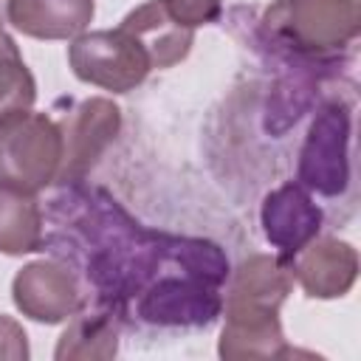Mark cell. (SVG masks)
Wrapping results in <instances>:
<instances>
[{"label":"cell","instance_id":"obj_9","mask_svg":"<svg viewBox=\"0 0 361 361\" xmlns=\"http://www.w3.org/2000/svg\"><path fill=\"white\" fill-rule=\"evenodd\" d=\"M290 271L310 299H338L358 279V251L338 237L310 240L290 257Z\"/></svg>","mask_w":361,"mask_h":361},{"label":"cell","instance_id":"obj_12","mask_svg":"<svg viewBox=\"0 0 361 361\" xmlns=\"http://www.w3.org/2000/svg\"><path fill=\"white\" fill-rule=\"evenodd\" d=\"M42 206L37 195L0 186V254L23 257L45 245Z\"/></svg>","mask_w":361,"mask_h":361},{"label":"cell","instance_id":"obj_16","mask_svg":"<svg viewBox=\"0 0 361 361\" xmlns=\"http://www.w3.org/2000/svg\"><path fill=\"white\" fill-rule=\"evenodd\" d=\"M28 355H31V350H28V336H25L23 324L17 319L0 313V358L25 361Z\"/></svg>","mask_w":361,"mask_h":361},{"label":"cell","instance_id":"obj_5","mask_svg":"<svg viewBox=\"0 0 361 361\" xmlns=\"http://www.w3.org/2000/svg\"><path fill=\"white\" fill-rule=\"evenodd\" d=\"M307 192L336 197L350 183V110L324 104L305 135L299 152V180Z\"/></svg>","mask_w":361,"mask_h":361},{"label":"cell","instance_id":"obj_4","mask_svg":"<svg viewBox=\"0 0 361 361\" xmlns=\"http://www.w3.org/2000/svg\"><path fill=\"white\" fill-rule=\"evenodd\" d=\"M68 65L79 82L113 93L135 90L149 71H155L144 42L121 23L116 28L82 31L73 37L68 45Z\"/></svg>","mask_w":361,"mask_h":361},{"label":"cell","instance_id":"obj_17","mask_svg":"<svg viewBox=\"0 0 361 361\" xmlns=\"http://www.w3.org/2000/svg\"><path fill=\"white\" fill-rule=\"evenodd\" d=\"M8 23V0H0V25Z\"/></svg>","mask_w":361,"mask_h":361},{"label":"cell","instance_id":"obj_14","mask_svg":"<svg viewBox=\"0 0 361 361\" xmlns=\"http://www.w3.org/2000/svg\"><path fill=\"white\" fill-rule=\"evenodd\" d=\"M37 102V82L28 71L17 42L0 25V118L14 110H31Z\"/></svg>","mask_w":361,"mask_h":361},{"label":"cell","instance_id":"obj_7","mask_svg":"<svg viewBox=\"0 0 361 361\" xmlns=\"http://www.w3.org/2000/svg\"><path fill=\"white\" fill-rule=\"evenodd\" d=\"M14 307L39 324H59L85 307L79 276L59 259H37L23 265L11 279Z\"/></svg>","mask_w":361,"mask_h":361},{"label":"cell","instance_id":"obj_8","mask_svg":"<svg viewBox=\"0 0 361 361\" xmlns=\"http://www.w3.org/2000/svg\"><path fill=\"white\" fill-rule=\"evenodd\" d=\"M259 223L265 240L279 251V257L290 259L310 240H316L324 214L313 203L310 192L302 183H282L265 195L259 209Z\"/></svg>","mask_w":361,"mask_h":361},{"label":"cell","instance_id":"obj_1","mask_svg":"<svg viewBox=\"0 0 361 361\" xmlns=\"http://www.w3.org/2000/svg\"><path fill=\"white\" fill-rule=\"evenodd\" d=\"M293 288L290 259L271 254H251L231 276L223 299L226 324L220 330L217 353L226 361L288 358L296 355L285 344L279 307Z\"/></svg>","mask_w":361,"mask_h":361},{"label":"cell","instance_id":"obj_13","mask_svg":"<svg viewBox=\"0 0 361 361\" xmlns=\"http://www.w3.org/2000/svg\"><path fill=\"white\" fill-rule=\"evenodd\" d=\"M118 353V324L110 313H87L68 324L54 350L56 361L65 358H113Z\"/></svg>","mask_w":361,"mask_h":361},{"label":"cell","instance_id":"obj_3","mask_svg":"<svg viewBox=\"0 0 361 361\" xmlns=\"http://www.w3.org/2000/svg\"><path fill=\"white\" fill-rule=\"evenodd\" d=\"M62 135L51 116L14 110L0 118V186L37 195L56 183Z\"/></svg>","mask_w":361,"mask_h":361},{"label":"cell","instance_id":"obj_15","mask_svg":"<svg viewBox=\"0 0 361 361\" xmlns=\"http://www.w3.org/2000/svg\"><path fill=\"white\" fill-rule=\"evenodd\" d=\"M164 6L175 17V23L186 28L217 23L223 14V0H164Z\"/></svg>","mask_w":361,"mask_h":361},{"label":"cell","instance_id":"obj_6","mask_svg":"<svg viewBox=\"0 0 361 361\" xmlns=\"http://www.w3.org/2000/svg\"><path fill=\"white\" fill-rule=\"evenodd\" d=\"M56 127L62 135V164L56 183L68 186L79 183L116 141V135L121 133V110L113 99L90 96L71 107L56 121Z\"/></svg>","mask_w":361,"mask_h":361},{"label":"cell","instance_id":"obj_11","mask_svg":"<svg viewBox=\"0 0 361 361\" xmlns=\"http://www.w3.org/2000/svg\"><path fill=\"white\" fill-rule=\"evenodd\" d=\"M121 25L130 28L144 42V48L152 56V68H158V71L183 62L195 42V28L175 23V17L166 11L164 0H147V3L135 6L121 20Z\"/></svg>","mask_w":361,"mask_h":361},{"label":"cell","instance_id":"obj_2","mask_svg":"<svg viewBox=\"0 0 361 361\" xmlns=\"http://www.w3.org/2000/svg\"><path fill=\"white\" fill-rule=\"evenodd\" d=\"M262 28L296 54L333 56L350 48L361 31L358 0H274Z\"/></svg>","mask_w":361,"mask_h":361},{"label":"cell","instance_id":"obj_10","mask_svg":"<svg viewBox=\"0 0 361 361\" xmlns=\"http://www.w3.org/2000/svg\"><path fill=\"white\" fill-rule=\"evenodd\" d=\"M93 14L96 0H8V23L31 39H73Z\"/></svg>","mask_w":361,"mask_h":361}]
</instances>
